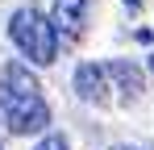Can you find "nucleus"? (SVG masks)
Instances as JSON below:
<instances>
[{
    "instance_id": "nucleus-3",
    "label": "nucleus",
    "mask_w": 154,
    "mask_h": 150,
    "mask_svg": "<svg viewBox=\"0 0 154 150\" xmlns=\"http://www.w3.org/2000/svg\"><path fill=\"white\" fill-rule=\"evenodd\" d=\"M108 83H112V67L108 63H83L75 71V92L88 104H108V92H112Z\"/></svg>"
},
{
    "instance_id": "nucleus-2",
    "label": "nucleus",
    "mask_w": 154,
    "mask_h": 150,
    "mask_svg": "<svg viewBox=\"0 0 154 150\" xmlns=\"http://www.w3.org/2000/svg\"><path fill=\"white\" fill-rule=\"evenodd\" d=\"M8 38H13V46L21 50L29 63H38V67L54 63V54H58V29H54V21L42 17L38 8H17L13 21H8Z\"/></svg>"
},
{
    "instance_id": "nucleus-5",
    "label": "nucleus",
    "mask_w": 154,
    "mask_h": 150,
    "mask_svg": "<svg viewBox=\"0 0 154 150\" xmlns=\"http://www.w3.org/2000/svg\"><path fill=\"white\" fill-rule=\"evenodd\" d=\"M38 150H67V138H63V133H46V138L38 142Z\"/></svg>"
},
{
    "instance_id": "nucleus-4",
    "label": "nucleus",
    "mask_w": 154,
    "mask_h": 150,
    "mask_svg": "<svg viewBox=\"0 0 154 150\" xmlns=\"http://www.w3.org/2000/svg\"><path fill=\"white\" fill-rule=\"evenodd\" d=\"M88 13H92V0H54L50 21L58 29V38L63 42H75L83 33V25H88Z\"/></svg>"
},
{
    "instance_id": "nucleus-1",
    "label": "nucleus",
    "mask_w": 154,
    "mask_h": 150,
    "mask_svg": "<svg viewBox=\"0 0 154 150\" xmlns=\"http://www.w3.org/2000/svg\"><path fill=\"white\" fill-rule=\"evenodd\" d=\"M0 117L13 133H42L50 125V104L42 96V83L21 58L0 67Z\"/></svg>"
},
{
    "instance_id": "nucleus-6",
    "label": "nucleus",
    "mask_w": 154,
    "mask_h": 150,
    "mask_svg": "<svg viewBox=\"0 0 154 150\" xmlns=\"http://www.w3.org/2000/svg\"><path fill=\"white\" fill-rule=\"evenodd\" d=\"M112 150H142V146H112Z\"/></svg>"
}]
</instances>
